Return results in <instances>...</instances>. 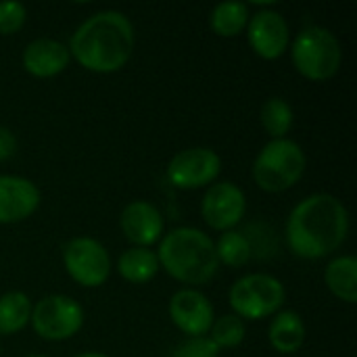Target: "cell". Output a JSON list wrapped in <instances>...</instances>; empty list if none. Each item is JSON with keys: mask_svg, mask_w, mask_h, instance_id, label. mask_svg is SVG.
Returning a JSON list of instances; mask_svg holds the SVG:
<instances>
[{"mask_svg": "<svg viewBox=\"0 0 357 357\" xmlns=\"http://www.w3.org/2000/svg\"><path fill=\"white\" fill-rule=\"evenodd\" d=\"M307 337V328L303 318L297 312H280L268 331V339L270 345L278 351V354H297Z\"/></svg>", "mask_w": 357, "mask_h": 357, "instance_id": "2e32d148", "label": "cell"}, {"mask_svg": "<svg viewBox=\"0 0 357 357\" xmlns=\"http://www.w3.org/2000/svg\"><path fill=\"white\" fill-rule=\"evenodd\" d=\"M63 264L67 274L77 284L88 289L105 284L111 274V259L107 249L90 236H77L65 243Z\"/></svg>", "mask_w": 357, "mask_h": 357, "instance_id": "ba28073f", "label": "cell"}, {"mask_svg": "<svg viewBox=\"0 0 357 357\" xmlns=\"http://www.w3.org/2000/svg\"><path fill=\"white\" fill-rule=\"evenodd\" d=\"M349 234V213L345 205L328 195L318 192L301 201L289 215L287 243L303 259H322L333 255Z\"/></svg>", "mask_w": 357, "mask_h": 357, "instance_id": "6da1fadb", "label": "cell"}, {"mask_svg": "<svg viewBox=\"0 0 357 357\" xmlns=\"http://www.w3.org/2000/svg\"><path fill=\"white\" fill-rule=\"evenodd\" d=\"M222 169V159L215 151L195 146L180 151L167 165V180L182 190H195L211 184Z\"/></svg>", "mask_w": 357, "mask_h": 357, "instance_id": "9c48e42d", "label": "cell"}, {"mask_svg": "<svg viewBox=\"0 0 357 357\" xmlns=\"http://www.w3.org/2000/svg\"><path fill=\"white\" fill-rule=\"evenodd\" d=\"M305 165L307 157L303 149L295 140L278 138L259 151L253 163V180L266 192H282L303 178Z\"/></svg>", "mask_w": 357, "mask_h": 357, "instance_id": "5b68a950", "label": "cell"}, {"mask_svg": "<svg viewBox=\"0 0 357 357\" xmlns=\"http://www.w3.org/2000/svg\"><path fill=\"white\" fill-rule=\"evenodd\" d=\"M282 282L270 274H249L230 289V305L243 320H264L274 316L284 303Z\"/></svg>", "mask_w": 357, "mask_h": 357, "instance_id": "8992f818", "label": "cell"}, {"mask_svg": "<svg viewBox=\"0 0 357 357\" xmlns=\"http://www.w3.org/2000/svg\"><path fill=\"white\" fill-rule=\"evenodd\" d=\"M15 151H17V140H15V134H13L8 128L0 126V161H6V159H10V157L15 155Z\"/></svg>", "mask_w": 357, "mask_h": 357, "instance_id": "484cf974", "label": "cell"}, {"mask_svg": "<svg viewBox=\"0 0 357 357\" xmlns=\"http://www.w3.org/2000/svg\"><path fill=\"white\" fill-rule=\"evenodd\" d=\"M40 207L38 186L21 176H0V224L27 220Z\"/></svg>", "mask_w": 357, "mask_h": 357, "instance_id": "4fadbf2b", "label": "cell"}, {"mask_svg": "<svg viewBox=\"0 0 357 357\" xmlns=\"http://www.w3.org/2000/svg\"><path fill=\"white\" fill-rule=\"evenodd\" d=\"M169 318L184 335H188V339L207 335L215 320L211 301L192 289L178 291L169 299Z\"/></svg>", "mask_w": 357, "mask_h": 357, "instance_id": "7c38bea8", "label": "cell"}, {"mask_svg": "<svg viewBox=\"0 0 357 357\" xmlns=\"http://www.w3.org/2000/svg\"><path fill=\"white\" fill-rule=\"evenodd\" d=\"M211 341L220 349L238 347L245 341V322L236 314L222 316L211 324Z\"/></svg>", "mask_w": 357, "mask_h": 357, "instance_id": "603a6c76", "label": "cell"}, {"mask_svg": "<svg viewBox=\"0 0 357 357\" xmlns=\"http://www.w3.org/2000/svg\"><path fill=\"white\" fill-rule=\"evenodd\" d=\"M27 10L21 2L15 0H2L0 2V33L2 36H10L17 33L23 23H25Z\"/></svg>", "mask_w": 357, "mask_h": 357, "instance_id": "cb8c5ba5", "label": "cell"}, {"mask_svg": "<svg viewBox=\"0 0 357 357\" xmlns=\"http://www.w3.org/2000/svg\"><path fill=\"white\" fill-rule=\"evenodd\" d=\"M75 357H107L105 354H98V351H88V354H82V356H75Z\"/></svg>", "mask_w": 357, "mask_h": 357, "instance_id": "4316f807", "label": "cell"}, {"mask_svg": "<svg viewBox=\"0 0 357 357\" xmlns=\"http://www.w3.org/2000/svg\"><path fill=\"white\" fill-rule=\"evenodd\" d=\"M261 123L272 140L284 138L293 128V109L284 98H268L261 107Z\"/></svg>", "mask_w": 357, "mask_h": 357, "instance_id": "44dd1931", "label": "cell"}, {"mask_svg": "<svg viewBox=\"0 0 357 357\" xmlns=\"http://www.w3.org/2000/svg\"><path fill=\"white\" fill-rule=\"evenodd\" d=\"M159 259L157 253L144 247H132L123 251V255L117 261V272L123 280L132 284H144L151 282L159 272Z\"/></svg>", "mask_w": 357, "mask_h": 357, "instance_id": "ac0fdd59", "label": "cell"}, {"mask_svg": "<svg viewBox=\"0 0 357 357\" xmlns=\"http://www.w3.org/2000/svg\"><path fill=\"white\" fill-rule=\"evenodd\" d=\"M215 255H218V261H224L230 268H241L249 264V259L253 257L247 236L236 230H228L218 238Z\"/></svg>", "mask_w": 357, "mask_h": 357, "instance_id": "7402d4cb", "label": "cell"}, {"mask_svg": "<svg viewBox=\"0 0 357 357\" xmlns=\"http://www.w3.org/2000/svg\"><path fill=\"white\" fill-rule=\"evenodd\" d=\"M69 48L52 38H38L23 50V67L33 77H54L69 65Z\"/></svg>", "mask_w": 357, "mask_h": 357, "instance_id": "9a60e30c", "label": "cell"}, {"mask_svg": "<svg viewBox=\"0 0 357 357\" xmlns=\"http://www.w3.org/2000/svg\"><path fill=\"white\" fill-rule=\"evenodd\" d=\"M159 266L178 282L207 284L220 268L215 243L199 228H174L161 238Z\"/></svg>", "mask_w": 357, "mask_h": 357, "instance_id": "3957f363", "label": "cell"}, {"mask_svg": "<svg viewBox=\"0 0 357 357\" xmlns=\"http://www.w3.org/2000/svg\"><path fill=\"white\" fill-rule=\"evenodd\" d=\"M29 357H44V356H29Z\"/></svg>", "mask_w": 357, "mask_h": 357, "instance_id": "83f0119b", "label": "cell"}, {"mask_svg": "<svg viewBox=\"0 0 357 357\" xmlns=\"http://www.w3.org/2000/svg\"><path fill=\"white\" fill-rule=\"evenodd\" d=\"M247 209L245 192L232 182H220L209 186L201 203V215L213 230L228 232L241 224Z\"/></svg>", "mask_w": 357, "mask_h": 357, "instance_id": "30bf717a", "label": "cell"}, {"mask_svg": "<svg viewBox=\"0 0 357 357\" xmlns=\"http://www.w3.org/2000/svg\"><path fill=\"white\" fill-rule=\"evenodd\" d=\"M134 50V25L119 10H100L88 17L71 36L69 54L88 71H119Z\"/></svg>", "mask_w": 357, "mask_h": 357, "instance_id": "7a4b0ae2", "label": "cell"}, {"mask_svg": "<svg viewBox=\"0 0 357 357\" xmlns=\"http://www.w3.org/2000/svg\"><path fill=\"white\" fill-rule=\"evenodd\" d=\"M211 29L222 38H234L249 23V6L245 2H222L211 10Z\"/></svg>", "mask_w": 357, "mask_h": 357, "instance_id": "ffe728a7", "label": "cell"}, {"mask_svg": "<svg viewBox=\"0 0 357 357\" xmlns=\"http://www.w3.org/2000/svg\"><path fill=\"white\" fill-rule=\"evenodd\" d=\"M293 65L297 71L312 79V82H324L339 73L343 50L339 38L320 25L305 27L297 33L291 46Z\"/></svg>", "mask_w": 357, "mask_h": 357, "instance_id": "277c9868", "label": "cell"}, {"mask_svg": "<svg viewBox=\"0 0 357 357\" xmlns=\"http://www.w3.org/2000/svg\"><path fill=\"white\" fill-rule=\"evenodd\" d=\"M33 333L44 341H67L84 324L82 305L67 295H48L31 307Z\"/></svg>", "mask_w": 357, "mask_h": 357, "instance_id": "52a82bcc", "label": "cell"}, {"mask_svg": "<svg viewBox=\"0 0 357 357\" xmlns=\"http://www.w3.org/2000/svg\"><path fill=\"white\" fill-rule=\"evenodd\" d=\"M249 44L257 56L266 61L280 59L291 44V29L287 19L274 8L257 10L249 21Z\"/></svg>", "mask_w": 357, "mask_h": 357, "instance_id": "8fae6325", "label": "cell"}, {"mask_svg": "<svg viewBox=\"0 0 357 357\" xmlns=\"http://www.w3.org/2000/svg\"><path fill=\"white\" fill-rule=\"evenodd\" d=\"M121 232L136 247L149 249L163 236V218L161 211L149 201H132L126 205L119 218Z\"/></svg>", "mask_w": 357, "mask_h": 357, "instance_id": "5bb4252c", "label": "cell"}, {"mask_svg": "<svg viewBox=\"0 0 357 357\" xmlns=\"http://www.w3.org/2000/svg\"><path fill=\"white\" fill-rule=\"evenodd\" d=\"M324 280L337 299H341L345 303H356L357 259L354 255H343V257L333 259L324 270Z\"/></svg>", "mask_w": 357, "mask_h": 357, "instance_id": "e0dca14e", "label": "cell"}, {"mask_svg": "<svg viewBox=\"0 0 357 357\" xmlns=\"http://www.w3.org/2000/svg\"><path fill=\"white\" fill-rule=\"evenodd\" d=\"M220 347L207 337H192L178 345L172 357H220Z\"/></svg>", "mask_w": 357, "mask_h": 357, "instance_id": "d4e9b609", "label": "cell"}, {"mask_svg": "<svg viewBox=\"0 0 357 357\" xmlns=\"http://www.w3.org/2000/svg\"><path fill=\"white\" fill-rule=\"evenodd\" d=\"M31 318V301L25 293L13 291L0 297V335H15L27 326Z\"/></svg>", "mask_w": 357, "mask_h": 357, "instance_id": "d6986e66", "label": "cell"}]
</instances>
